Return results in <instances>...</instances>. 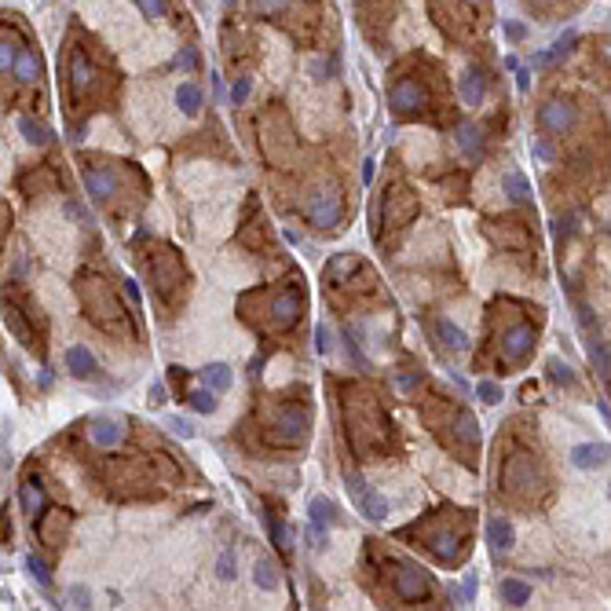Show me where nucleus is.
Wrapping results in <instances>:
<instances>
[{"label": "nucleus", "mask_w": 611, "mask_h": 611, "mask_svg": "<svg viewBox=\"0 0 611 611\" xmlns=\"http://www.w3.org/2000/svg\"><path fill=\"white\" fill-rule=\"evenodd\" d=\"M201 99H205V95H201V88H198L195 81H187V84H179V88H176V106H179L187 117H195V114L201 110Z\"/></svg>", "instance_id": "obj_25"}, {"label": "nucleus", "mask_w": 611, "mask_h": 611, "mask_svg": "<svg viewBox=\"0 0 611 611\" xmlns=\"http://www.w3.org/2000/svg\"><path fill=\"white\" fill-rule=\"evenodd\" d=\"M501 597H506L509 608H523L531 600V586L520 582V578H506V582H501Z\"/></svg>", "instance_id": "obj_29"}, {"label": "nucleus", "mask_w": 611, "mask_h": 611, "mask_svg": "<svg viewBox=\"0 0 611 611\" xmlns=\"http://www.w3.org/2000/svg\"><path fill=\"white\" fill-rule=\"evenodd\" d=\"M216 575L223 578V582H231L234 578V553L227 549V553H220V560H216Z\"/></svg>", "instance_id": "obj_45"}, {"label": "nucleus", "mask_w": 611, "mask_h": 611, "mask_svg": "<svg viewBox=\"0 0 611 611\" xmlns=\"http://www.w3.org/2000/svg\"><path fill=\"white\" fill-rule=\"evenodd\" d=\"M392 589L403 600H421V597H428V575L417 571V567H399L392 578Z\"/></svg>", "instance_id": "obj_7"}, {"label": "nucleus", "mask_w": 611, "mask_h": 611, "mask_svg": "<svg viewBox=\"0 0 611 611\" xmlns=\"http://www.w3.org/2000/svg\"><path fill=\"white\" fill-rule=\"evenodd\" d=\"M176 66L195 70V66H198V55H195V51H179V55H176Z\"/></svg>", "instance_id": "obj_49"}, {"label": "nucleus", "mask_w": 611, "mask_h": 611, "mask_svg": "<svg viewBox=\"0 0 611 611\" xmlns=\"http://www.w3.org/2000/svg\"><path fill=\"white\" fill-rule=\"evenodd\" d=\"M165 425H169V432L179 436V439H195V425L187 421V417H179V414H169L165 417Z\"/></svg>", "instance_id": "obj_38"}, {"label": "nucleus", "mask_w": 611, "mask_h": 611, "mask_svg": "<svg viewBox=\"0 0 611 611\" xmlns=\"http://www.w3.org/2000/svg\"><path fill=\"white\" fill-rule=\"evenodd\" d=\"M249 92H253V81L249 77H238V81H234V88H231V103L242 106L245 99H249Z\"/></svg>", "instance_id": "obj_46"}, {"label": "nucleus", "mask_w": 611, "mask_h": 611, "mask_svg": "<svg viewBox=\"0 0 611 611\" xmlns=\"http://www.w3.org/2000/svg\"><path fill=\"white\" fill-rule=\"evenodd\" d=\"M553 234H556V238H564V234H571V220H556V223H553Z\"/></svg>", "instance_id": "obj_53"}, {"label": "nucleus", "mask_w": 611, "mask_h": 611, "mask_svg": "<svg viewBox=\"0 0 611 611\" xmlns=\"http://www.w3.org/2000/svg\"><path fill=\"white\" fill-rule=\"evenodd\" d=\"M370 179H373V158L362 162V184H370Z\"/></svg>", "instance_id": "obj_57"}, {"label": "nucleus", "mask_w": 611, "mask_h": 611, "mask_svg": "<svg viewBox=\"0 0 611 611\" xmlns=\"http://www.w3.org/2000/svg\"><path fill=\"white\" fill-rule=\"evenodd\" d=\"M523 34H527V29H523L520 23H506V37L509 40H523Z\"/></svg>", "instance_id": "obj_51"}, {"label": "nucleus", "mask_w": 611, "mask_h": 611, "mask_svg": "<svg viewBox=\"0 0 611 611\" xmlns=\"http://www.w3.org/2000/svg\"><path fill=\"white\" fill-rule=\"evenodd\" d=\"M18 498H23L26 516H34V520H37V512L45 509V487H40V479H37V476H29L26 484L18 487Z\"/></svg>", "instance_id": "obj_19"}, {"label": "nucleus", "mask_w": 611, "mask_h": 611, "mask_svg": "<svg viewBox=\"0 0 611 611\" xmlns=\"http://www.w3.org/2000/svg\"><path fill=\"white\" fill-rule=\"evenodd\" d=\"M487 542H490V549H495V553H509L512 542H516V531H512L509 520L495 516V520L487 523Z\"/></svg>", "instance_id": "obj_18"}, {"label": "nucleus", "mask_w": 611, "mask_h": 611, "mask_svg": "<svg viewBox=\"0 0 611 611\" xmlns=\"http://www.w3.org/2000/svg\"><path fill=\"white\" fill-rule=\"evenodd\" d=\"M432 556L443 564H454L458 560V534H436L432 538Z\"/></svg>", "instance_id": "obj_31"}, {"label": "nucleus", "mask_w": 611, "mask_h": 611, "mask_svg": "<svg viewBox=\"0 0 611 611\" xmlns=\"http://www.w3.org/2000/svg\"><path fill=\"white\" fill-rule=\"evenodd\" d=\"M4 326L12 329V334H15L18 340H26V345H29V329H26V323H23V319H18V312H15V308H4Z\"/></svg>", "instance_id": "obj_39"}, {"label": "nucleus", "mask_w": 611, "mask_h": 611, "mask_svg": "<svg viewBox=\"0 0 611 611\" xmlns=\"http://www.w3.org/2000/svg\"><path fill=\"white\" fill-rule=\"evenodd\" d=\"M26 571H29V575H34V578H37V582H40V586H48V582H51V571H48V564H45V560H40V556H34V553H29V556H26Z\"/></svg>", "instance_id": "obj_40"}, {"label": "nucleus", "mask_w": 611, "mask_h": 611, "mask_svg": "<svg viewBox=\"0 0 611 611\" xmlns=\"http://www.w3.org/2000/svg\"><path fill=\"white\" fill-rule=\"evenodd\" d=\"M476 395H479L487 406H495V403L501 399V388H498L495 381H479V384H476Z\"/></svg>", "instance_id": "obj_43"}, {"label": "nucleus", "mask_w": 611, "mask_h": 611, "mask_svg": "<svg viewBox=\"0 0 611 611\" xmlns=\"http://www.w3.org/2000/svg\"><path fill=\"white\" fill-rule=\"evenodd\" d=\"M534 158H542V162H553L556 158V150L545 143V139H534Z\"/></svg>", "instance_id": "obj_47"}, {"label": "nucleus", "mask_w": 611, "mask_h": 611, "mask_svg": "<svg viewBox=\"0 0 611 611\" xmlns=\"http://www.w3.org/2000/svg\"><path fill=\"white\" fill-rule=\"evenodd\" d=\"M516 84H520V92H527L531 88V73L527 70H516Z\"/></svg>", "instance_id": "obj_56"}, {"label": "nucleus", "mask_w": 611, "mask_h": 611, "mask_svg": "<svg viewBox=\"0 0 611 611\" xmlns=\"http://www.w3.org/2000/svg\"><path fill=\"white\" fill-rule=\"evenodd\" d=\"M356 506H359V512H362L366 520H384V516H388V501H384L377 490H370V487L356 498Z\"/></svg>", "instance_id": "obj_23"}, {"label": "nucleus", "mask_w": 611, "mask_h": 611, "mask_svg": "<svg viewBox=\"0 0 611 611\" xmlns=\"http://www.w3.org/2000/svg\"><path fill=\"white\" fill-rule=\"evenodd\" d=\"M589 359L597 362V370H600V373H611V351L604 348V340H600V337L589 340Z\"/></svg>", "instance_id": "obj_35"}, {"label": "nucleus", "mask_w": 611, "mask_h": 611, "mask_svg": "<svg viewBox=\"0 0 611 611\" xmlns=\"http://www.w3.org/2000/svg\"><path fill=\"white\" fill-rule=\"evenodd\" d=\"M136 8L143 12V18H150V23H158V18L169 15V0H136Z\"/></svg>", "instance_id": "obj_36"}, {"label": "nucleus", "mask_w": 611, "mask_h": 611, "mask_svg": "<svg viewBox=\"0 0 611 611\" xmlns=\"http://www.w3.org/2000/svg\"><path fill=\"white\" fill-rule=\"evenodd\" d=\"M315 337H319V345H315V348H319V351H326V348H329V329H326V326H319V329H315Z\"/></svg>", "instance_id": "obj_52"}, {"label": "nucleus", "mask_w": 611, "mask_h": 611, "mask_svg": "<svg viewBox=\"0 0 611 611\" xmlns=\"http://www.w3.org/2000/svg\"><path fill=\"white\" fill-rule=\"evenodd\" d=\"M462 4H469V8H479V4H484V0H462Z\"/></svg>", "instance_id": "obj_58"}, {"label": "nucleus", "mask_w": 611, "mask_h": 611, "mask_svg": "<svg viewBox=\"0 0 611 611\" xmlns=\"http://www.w3.org/2000/svg\"><path fill=\"white\" fill-rule=\"evenodd\" d=\"M66 523H70V512H62V509L48 512V516L37 523V534H40V542L55 545V531H59V527H66Z\"/></svg>", "instance_id": "obj_28"}, {"label": "nucleus", "mask_w": 611, "mask_h": 611, "mask_svg": "<svg viewBox=\"0 0 611 611\" xmlns=\"http://www.w3.org/2000/svg\"><path fill=\"white\" fill-rule=\"evenodd\" d=\"M289 0H253V12L256 15H278Z\"/></svg>", "instance_id": "obj_44"}, {"label": "nucleus", "mask_w": 611, "mask_h": 611, "mask_svg": "<svg viewBox=\"0 0 611 611\" xmlns=\"http://www.w3.org/2000/svg\"><path fill=\"white\" fill-rule=\"evenodd\" d=\"M66 370L73 373V377H92L99 366H95V356L84 345H70L66 348Z\"/></svg>", "instance_id": "obj_17"}, {"label": "nucleus", "mask_w": 611, "mask_h": 611, "mask_svg": "<svg viewBox=\"0 0 611 611\" xmlns=\"http://www.w3.org/2000/svg\"><path fill=\"white\" fill-rule=\"evenodd\" d=\"M417 212V198L410 190H392L388 198H384V220L392 223V227H403V223H410Z\"/></svg>", "instance_id": "obj_8"}, {"label": "nucleus", "mask_w": 611, "mask_h": 611, "mask_svg": "<svg viewBox=\"0 0 611 611\" xmlns=\"http://www.w3.org/2000/svg\"><path fill=\"white\" fill-rule=\"evenodd\" d=\"M70 600H73V608H88V589H84V586H73V589H70Z\"/></svg>", "instance_id": "obj_48"}, {"label": "nucleus", "mask_w": 611, "mask_h": 611, "mask_svg": "<svg viewBox=\"0 0 611 611\" xmlns=\"http://www.w3.org/2000/svg\"><path fill=\"white\" fill-rule=\"evenodd\" d=\"M501 484L512 487V490L531 487V484H534V469H531L527 458H512V462L506 465V473H501Z\"/></svg>", "instance_id": "obj_16"}, {"label": "nucleus", "mask_w": 611, "mask_h": 611, "mask_svg": "<svg viewBox=\"0 0 611 611\" xmlns=\"http://www.w3.org/2000/svg\"><path fill=\"white\" fill-rule=\"evenodd\" d=\"M454 436L462 439L465 447H476L479 443V421L469 410H458V417H454Z\"/></svg>", "instance_id": "obj_26"}, {"label": "nucleus", "mask_w": 611, "mask_h": 611, "mask_svg": "<svg viewBox=\"0 0 611 611\" xmlns=\"http://www.w3.org/2000/svg\"><path fill=\"white\" fill-rule=\"evenodd\" d=\"M608 458H611L608 443H578V447H571V465L582 469V473H593V469H600Z\"/></svg>", "instance_id": "obj_9"}, {"label": "nucleus", "mask_w": 611, "mask_h": 611, "mask_svg": "<svg viewBox=\"0 0 611 611\" xmlns=\"http://www.w3.org/2000/svg\"><path fill=\"white\" fill-rule=\"evenodd\" d=\"M608 498H611V487H608Z\"/></svg>", "instance_id": "obj_61"}, {"label": "nucleus", "mask_w": 611, "mask_h": 611, "mask_svg": "<svg viewBox=\"0 0 611 611\" xmlns=\"http://www.w3.org/2000/svg\"><path fill=\"white\" fill-rule=\"evenodd\" d=\"M300 293L297 289H286V293H278L275 300H271V308H267V326L275 329V334H282V329H289L300 319Z\"/></svg>", "instance_id": "obj_3"}, {"label": "nucleus", "mask_w": 611, "mask_h": 611, "mask_svg": "<svg viewBox=\"0 0 611 611\" xmlns=\"http://www.w3.org/2000/svg\"><path fill=\"white\" fill-rule=\"evenodd\" d=\"M304 212H308V220L315 223V227H334V223L340 220V212H345V198L337 195V190H315L312 198H308V205H304Z\"/></svg>", "instance_id": "obj_1"}, {"label": "nucleus", "mask_w": 611, "mask_h": 611, "mask_svg": "<svg viewBox=\"0 0 611 611\" xmlns=\"http://www.w3.org/2000/svg\"><path fill=\"white\" fill-rule=\"evenodd\" d=\"M12 73L23 84H29V81H37V73H40V62H37V55L29 48H18L15 51V59H12Z\"/></svg>", "instance_id": "obj_20"}, {"label": "nucleus", "mask_w": 611, "mask_h": 611, "mask_svg": "<svg viewBox=\"0 0 611 611\" xmlns=\"http://www.w3.org/2000/svg\"><path fill=\"white\" fill-rule=\"evenodd\" d=\"M531 348H534V329L520 323V326H512L506 334V340H501V359L506 362H523L531 356Z\"/></svg>", "instance_id": "obj_6"}, {"label": "nucleus", "mask_w": 611, "mask_h": 611, "mask_svg": "<svg viewBox=\"0 0 611 611\" xmlns=\"http://www.w3.org/2000/svg\"><path fill=\"white\" fill-rule=\"evenodd\" d=\"M604 59L611 62V40H608V45H604Z\"/></svg>", "instance_id": "obj_59"}, {"label": "nucleus", "mask_w": 611, "mask_h": 611, "mask_svg": "<svg viewBox=\"0 0 611 611\" xmlns=\"http://www.w3.org/2000/svg\"><path fill=\"white\" fill-rule=\"evenodd\" d=\"M267 531H271V542L278 545V549H289V531H286L282 520H278V516H267Z\"/></svg>", "instance_id": "obj_41"}, {"label": "nucleus", "mask_w": 611, "mask_h": 611, "mask_svg": "<svg viewBox=\"0 0 611 611\" xmlns=\"http://www.w3.org/2000/svg\"><path fill=\"white\" fill-rule=\"evenodd\" d=\"M351 267H359V256H351V253H345V256H337L334 264L326 267V282H340V278H345Z\"/></svg>", "instance_id": "obj_34"}, {"label": "nucleus", "mask_w": 611, "mask_h": 611, "mask_svg": "<svg viewBox=\"0 0 611 611\" xmlns=\"http://www.w3.org/2000/svg\"><path fill=\"white\" fill-rule=\"evenodd\" d=\"M81 297H84V308H88L92 323H99V326H110V319L121 312V308H117V300L106 293V286L99 282V278H95V286L84 282V286H81Z\"/></svg>", "instance_id": "obj_2"}, {"label": "nucleus", "mask_w": 611, "mask_h": 611, "mask_svg": "<svg viewBox=\"0 0 611 611\" xmlns=\"http://www.w3.org/2000/svg\"><path fill=\"white\" fill-rule=\"evenodd\" d=\"M308 520H312L315 545H323L326 542V527H329V520H334V506H329V498H312V501H308Z\"/></svg>", "instance_id": "obj_13"}, {"label": "nucleus", "mask_w": 611, "mask_h": 611, "mask_svg": "<svg viewBox=\"0 0 611 611\" xmlns=\"http://www.w3.org/2000/svg\"><path fill=\"white\" fill-rule=\"evenodd\" d=\"M484 88H487V81H484V73H479V70H465L462 73V99H465V106H479V103H484Z\"/></svg>", "instance_id": "obj_21"}, {"label": "nucleus", "mask_w": 611, "mask_h": 611, "mask_svg": "<svg viewBox=\"0 0 611 611\" xmlns=\"http://www.w3.org/2000/svg\"><path fill=\"white\" fill-rule=\"evenodd\" d=\"M92 81H95V66L88 62V55H84L81 48H73L70 51V84H73V95H84Z\"/></svg>", "instance_id": "obj_10"}, {"label": "nucleus", "mask_w": 611, "mask_h": 611, "mask_svg": "<svg viewBox=\"0 0 611 611\" xmlns=\"http://www.w3.org/2000/svg\"><path fill=\"white\" fill-rule=\"evenodd\" d=\"M253 582L260 586V589H275V586H278L275 564H271V560H256V567H253Z\"/></svg>", "instance_id": "obj_33"}, {"label": "nucleus", "mask_w": 611, "mask_h": 611, "mask_svg": "<svg viewBox=\"0 0 611 611\" xmlns=\"http://www.w3.org/2000/svg\"><path fill=\"white\" fill-rule=\"evenodd\" d=\"M608 117H611V99H608Z\"/></svg>", "instance_id": "obj_60"}, {"label": "nucleus", "mask_w": 611, "mask_h": 611, "mask_svg": "<svg viewBox=\"0 0 611 611\" xmlns=\"http://www.w3.org/2000/svg\"><path fill=\"white\" fill-rule=\"evenodd\" d=\"M201 381H205V388H212V392H227L231 388V366L209 362V366L201 370Z\"/></svg>", "instance_id": "obj_27"}, {"label": "nucleus", "mask_w": 611, "mask_h": 611, "mask_svg": "<svg viewBox=\"0 0 611 611\" xmlns=\"http://www.w3.org/2000/svg\"><path fill=\"white\" fill-rule=\"evenodd\" d=\"M187 399H190V406H195L198 414H212V410H216V399H212V388H195V392L187 395Z\"/></svg>", "instance_id": "obj_37"}, {"label": "nucleus", "mask_w": 611, "mask_h": 611, "mask_svg": "<svg viewBox=\"0 0 611 611\" xmlns=\"http://www.w3.org/2000/svg\"><path fill=\"white\" fill-rule=\"evenodd\" d=\"M125 297L132 300V308H139V286L132 282V278H125Z\"/></svg>", "instance_id": "obj_50"}, {"label": "nucleus", "mask_w": 611, "mask_h": 611, "mask_svg": "<svg viewBox=\"0 0 611 611\" xmlns=\"http://www.w3.org/2000/svg\"><path fill=\"white\" fill-rule=\"evenodd\" d=\"M121 436H125V428L114 421V417H92V425H88V439L95 447H117L121 443Z\"/></svg>", "instance_id": "obj_12"}, {"label": "nucleus", "mask_w": 611, "mask_h": 611, "mask_svg": "<svg viewBox=\"0 0 611 611\" xmlns=\"http://www.w3.org/2000/svg\"><path fill=\"white\" fill-rule=\"evenodd\" d=\"M538 125L545 132H567L575 125V106L564 103V99H549L538 106Z\"/></svg>", "instance_id": "obj_5"}, {"label": "nucleus", "mask_w": 611, "mask_h": 611, "mask_svg": "<svg viewBox=\"0 0 611 611\" xmlns=\"http://www.w3.org/2000/svg\"><path fill=\"white\" fill-rule=\"evenodd\" d=\"M549 377H553L556 384H571V381H575V373H571V366H567V362L549 359Z\"/></svg>", "instance_id": "obj_42"}, {"label": "nucleus", "mask_w": 611, "mask_h": 611, "mask_svg": "<svg viewBox=\"0 0 611 611\" xmlns=\"http://www.w3.org/2000/svg\"><path fill=\"white\" fill-rule=\"evenodd\" d=\"M304 4H308V0H304Z\"/></svg>", "instance_id": "obj_62"}, {"label": "nucleus", "mask_w": 611, "mask_h": 611, "mask_svg": "<svg viewBox=\"0 0 611 611\" xmlns=\"http://www.w3.org/2000/svg\"><path fill=\"white\" fill-rule=\"evenodd\" d=\"M300 436H304V417H300V410L278 414V439H282V443H297Z\"/></svg>", "instance_id": "obj_24"}, {"label": "nucleus", "mask_w": 611, "mask_h": 611, "mask_svg": "<svg viewBox=\"0 0 611 611\" xmlns=\"http://www.w3.org/2000/svg\"><path fill=\"white\" fill-rule=\"evenodd\" d=\"M399 384H403V388H414V384H421V373H403Z\"/></svg>", "instance_id": "obj_55"}, {"label": "nucleus", "mask_w": 611, "mask_h": 611, "mask_svg": "<svg viewBox=\"0 0 611 611\" xmlns=\"http://www.w3.org/2000/svg\"><path fill=\"white\" fill-rule=\"evenodd\" d=\"M501 190H506V198L512 201V205H531V184H527V176H523L520 169H506Z\"/></svg>", "instance_id": "obj_14"}, {"label": "nucleus", "mask_w": 611, "mask_h": 611, "mask_svg": "<svg viewBox=\"0 0 611 611\" xmlns=\"http://www.w3.org/2000/svg\"><path fill=\"white\" fill-rule=\"evenodd\" d=\"M425 99H428V95H425V84H421V81H410V77L395 81V84H392V92H388L392 110H399V114H406V110H421Z\"/></svg>", "instance_id": "obj_4"}, {"label": "nucleus", "mask_w": 611, "mask_h": 611, "mask_svg": "<svg viewBox=\"0 0 611 611\" xmlns=\"http://www.w3.org/2000/svg\"><path fill=\"white\" fill-rule=\"evenodd\" d=\"M436 329H439V337L447 340L450 351H465V348H469V337H465L454 323H450V319H436Z\"/></svg>", "instance_id": "obj_30"}, {"label": "nucleus", "mask_w": 611, "mask_h": 611, "mask_svg": "<svg viewBox=\"0 0 611 611\" xmlns=\"http://www.w3.org/2000/svg\"><path fill=\"white\" fill-rule=\"evenodd\" d=\"M150 275L158 278V289L162 293H173V286L184 278V271H179V260L173 253H165V260H150Z\"/></svg>", "instance_id": "obj_15"}, {"label": "nucleus", "mask_w": 611, "mask_h": 611, "mask_svg": "<svg viewBox=\"0 0 611 611\" xmlns=\"http://www.w3.org/2000/svg\"><path fill=\"white\" fill-rule=\"evenodd\" d=\"M84 190H88L92 198H110L117 190V176L103 165H92V169H84Z\"/></svg>", "instance_id": "obj_11"}, {"label": "nucleus", "mask_w": 611, "mask_h": 611, "mask_svg": "<svg viewBox=\"0 0 611 611\" xmlns=\"http://www.w3.org/2000/svg\"><path fill=\"white\" fill-rule=\"evenodd\" d=\"M458 147H462L465 158H479L484 154V132H479L476 125H458Z\"/></svg>", "instance_id": "obj_22"}, {"label": "nucleus", "mask_w": 611, "mask_h": 611, "mask_svg": "<svg viewBox=\"0 0 611 611\" xmlns=\"http://www.w3.org/2000/svg\"><path fill=\"white\" fill-rule=\"evenodd\" d=\"M18 132L26 136V143H37V147H45L48 139H51V132H48V125H40V121H34V117H18Z\"/></svg>", "instance_id": "obj_32"}, {"label": "nucleus", "mask_w": 611, "mask_h": 611, "mask_svg": "<svg viewBox=\"0 0 611 611\" xmlns=\"http://www.w3.org/2000/svg\"><path fill=\"white\" fill-rule=\"evenodd\" d=\"M150 403H165V384H150Z\"/></svg>", "instance_id": "obj_54"}]
</instances>
